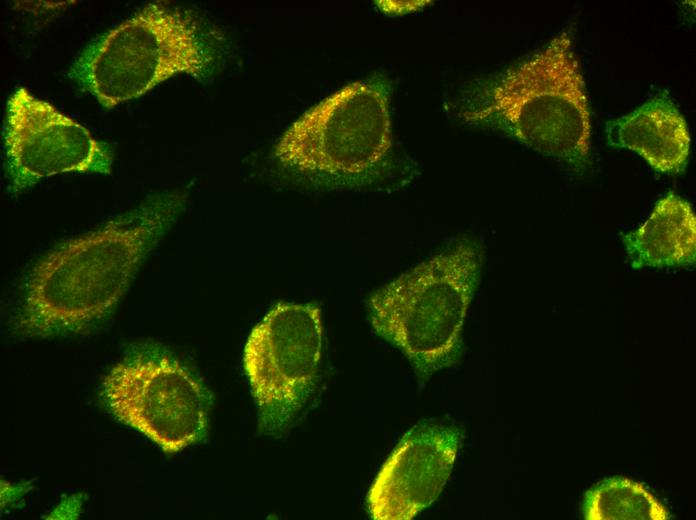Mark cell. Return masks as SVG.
Segmentation results:
<instances>
[{
    "label": "cell",
    "mask_w": 696,
    "mask_h": 520,
    "mask_svg": "<svg viewBox=\"0 0 696 520\" xmlns=\"http://www.w3.org/2000/svg\"><path fill=\"white\" fill-rule=\"evenodd\" d=\"M185 199L170 193L149 200L47 255L29 275L14 331L27 337L66 335L105 317Z\"/></svg>",
    "instance_id": "cell-1"
},
{
    "label": "cell",
    "mask_w": 696,
    "mask_h": 520,
    "mask_svg": "<svg viewBox=\"0 0 696 520\" xmlns=\"http://www.w3.org/2000/svg\"><path fill=\"white\" fill-rule=\"evenodd\" d=\"M483 252L462 240L377 290L368 300L374 331L399 349L420 379L454 365L482 273Z\"/></svg>",
    "instance_id": "cell-2"
},
{
    "label": "cell",
    "mask_w": 696,
    "mask_h": 520,
    "mask_svg": "<svg viewBox=\"0 0 696 520\" xmlns=\"http://www.w3.org/2000/svg\"><path fill=\"white\" fill-rule=\"evenodd\" d=\"M468 115L575 171L590 164L589 100L567 31L508 70L487 103Z\"/></svg>",
    "instance_id": "cell-3"
},
{
    "label": "cell",
    "mask_w": 696,
    "mask_h": 520,
    "mask_svg": "<svg viewBox=\"0 0 696 520\" xmlns=\"http://www.w3.org/2000/svg\"><path fill=\"white\" fill-rule=\"evenodd\" d=\"M214 54L190 14L149 3L87 47L69 75L103 107L112 108L173 76H206Z\"/></svg>",
    "instance_id": "cell-4"
},
{
    "label": "cell",
    "mask_w": 696,
    "mask_h": 520,
    "mask_svg": "<svg viewBox=\"0 0 696 520\" xmlns=\"http://www.w3.org/2000/svg\"><path fill=\"white\" fill-rule=\"evenodd\" d=\"M392 145L389 97L380 83L356 81L303 113L274 156L288 171L325 186H359L386 167Z\"/></svg>",
    "instance_id": "cell-5"
},
{
    "label": "cell",
    "mask_w": 696,
    "mask_h": 520,
    "mask_svg": "<svg viewBox=\"0 0 696 520\" xmlns=\"http://www.w3.org/2000/svg\"><path fill=\"white\" fill-rule=\"evenodd\" d=\"M323 325L313 303L276 304L251 330L243 365L265 433L283 431L315 389Z\"/></svg>",
    "instance_id": "cell-6"
},
{
    "label": "cell",
    "mask_w": 696,
    "mask_h": 520,
    "mask_svg": "<svg viewBox=\"0 0 696 520\" xmlns=\"http://www.w3.org/2000/svg\"><path fill=\"white\" fill-rule=\"evenodd\" d=\"M106 403L121 422L165 453H177L205 435L210 395L174 358L141 352L115 365L103 381Z\"/></svg>",
    "instance_id": "cell-7"
},
{
    "label": "cell",
    "mask_w": 696,
    "mask_h": 520,
    "mask_svg": "<svg viewBox=\"0 0 696 520\" xmlns=\"http://www.w3.org/2000/svg\"><path fill=\"white\" fill-rule=\"evenodd\" d=\"M4 141L15 193L56 174L111 173L113 154L107 144L24 88L7 102Z\"/></svg>",
    "instance_id": "cell-8"
},
{
    "label": "cell",
    "mask_w": 696,
    "mask_h": 520,
    "mask_svg": "<svg viewBox=\"0 0 696 520\" xmlns=\"http://www.w3.org/2000/svg\"><path fill=\"white\" fill-rule=\"evenodd\" d=\"M461 443L460 431L443 423H422L401 439L367 494L375 520H410L437 500Z\"/></svg>",
    "instance_id": "cell-9"
},
{
    "label": "cell",
    "mask_w": 696,
    "mask_h": 520,
    "mask_svg": "<svg viewBox=\"0 0 696 520\" xmlns=\"http://www.w3.org/2000/svg\"><path fill=\"white\" fill-rule=\"evenodd\" d=\"M606 135L611 146L637 153L659 173L678 174L686 167L690 151L689 130L684 117L666 93L608 121Z\"/></svg>",
    "instance_id": "cell-10"
},
{
    "label": "cell",
    "mask_w": 696,
    "mask_h": 520,
    "mask_svg": "<svg viewBox=\"0 0 696 520\" xmlns=\"http://www.w3.org/2000/svg\"><path fill=\"white\" fill-rule=\"evenodd\" d=\"M622 241L634 269L691 266L696 255V217L689 202L669 193L648 219Z\"/></svg>",
    "instance_id": "cell-11"
},
{
    "label": "cell",
    "mask_w": 696,
    "mask_h": 520,
    "mask_svg": "<svg viewBox=\"0 0 696 520\" xmlns=\"http://www.w3.org/2000/svg\"><path fill=\"white\" fill-rule=\"evenodd\" d=\"M587 520H667L668 509L642 484L624 477L609 478L585 495Z\"/></svg>",
    "instance_id": "cell-12"
}]
</instances>
